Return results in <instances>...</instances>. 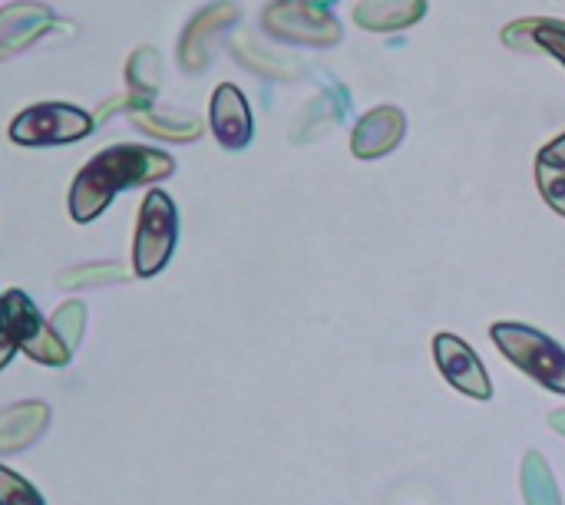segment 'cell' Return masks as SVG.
<instances>
[{
	"instance_id": "cell-1",
	"label": "cell",
	"mask_w": 565,
	"mask_h": 505,
	"mask_svg": "<svg viewBox=\"0 0 565 505\" xmlns=\"http://www.w3.org/2000/svg\"><path fill=\"white\" fill-rule=\"evenodd\" d=\"M172 169H175V162L166 152H156L146 146H113V149L93 155L79 169V175L70 189V215L86 225L96 215H103L122 189L166 179V175H172Z\"/></svg>"
},
{
	"instance_id": "cell-2",
	"label": "cell",
	"mask_w": 565,
	"mask_h": 505,
	"mask_svg": "<svg viewBox=\"0 0 565 505\" xmlns=\"http://www.w3.org/2000/svg\"><path fill=\"white\" fill-rule=\"evenodd\" d=\"M490 337L500 347V354L510 364H516L526 377H533L550 394L565 397V347H559L550 334L530 324L500 321L490 327Z\"/></svg>"
},
{
	"instance_id": "cell-3",
	"label": "cell",
	"mask_w": 565,
	"mask_h": 505,
	"mask_svg": "<svg viewBox=\"0 0 565 505\" xmlns=\"http://www.w3.org/2000/svg\"><path fill=\"white\" fill-rule=\"evenodd\" d=\"M179 241V212L172 198L159 189H152L139 208V225H136V241H132V271L139 278H156Z\"/></svg>"
},
{
	"instance_id": "cell-4",
	"label": "cell",
	"mask_w": 565,
	"mask_h": 505,
	"mask_svg": "<svg viewBox=\"0 0 565 505\" xmlns=\"http://www.w3.org/2000/svg\"><path fill=\"white\" fill-rule=\"evenodd\" d=\"M3 324H7V337L17 351H23L26 357H33L43 367H66L73 351L60 341V334L53 331V324L36 311V304L20 291H7L3 294Z\"/></svg>"
},
{
	"instance_id": "cell-5",
	"label": "cell",
	"mask_w": 565,
	"mask_h": 505,
	"mask_svg": "<svg viewBox=\"0 0 565 505\" xmlns=\"http://www.w3.org/2000/svg\"><path fill=\"white\" fill-rule=\"evenodd\" d=\"M93 132V119L66 103H40L10 122V139L20 146H63Z\"/></svg>"
},
{
	"instance_id": "cell-6",
	"label": "cell",
	"mask_w": 565,
	"mask_h": 505,
	"mask_svg": "<svg viewBox=\"0 0 565 505\" xmlns=\"http://www.w3.org/2000/svg\"><path fill=\"white\" fill-rule=\"evenodd\" d=\"M265 26L291 43H315V46H328L341 40V26L338 20H331L324 10H318L315 3L305 0H278L265 10Z\"/></svg>"
},
{
	"instance_id": "cell-7",
	"label": "cell",
	"mask_w": 565,
	"mask_h": 505,
	"mask_svg": "<svg viewBox=\"0 0 565 505\" xmlns=\"http://www.w3.org/2000/svg\"><path fill=\"white\" fill-rule=\"evenodd\" d=\"M434 361H437L444 380H447L454 390H460L463 397H473V400H490V397H493L490 374H487V367L480 364L477 351H473L463 337H457V334H450V331L437 334V337H434Z\"/></svg>"
},
{
	"instance_id": "cell-8",
	"label": "cell",
	"mask_w": 565,
	"mask_h": 505,
	"mask_svg": "<svg viewBox=\"0 0 565 505\" xmlns=\"http://www.w3.org/2000/svg\"><path fill=\"white\" fill-rule=\"evenodd\" d=\"M407 132V116L397 109V106H381V109H371L358 126H354V136H351V152L358 159H381L387 152H394L401 146Z\"/></svg>"
},
{
	"instance_id": "cell-9",
	"label": "cell",
	"mask_w": 565,
	"mask_h": 505,
	"mask_svg": "<svg viewBox=\"0 0 565 505\" xmlns=\"http://www.w3.org/2000/svg\"><path fill=\"white\" fill-rule=\"evenodd\" d=\"M212 132L225 149H245L252 142V112L232 83H222L212 96Z\"/></svg>"
},
{
	"instance_id": "cell-10",
	"label": "cell",
	"mask_w": 565,
	"mask_h": 505,
	"mask_svg": "<svg viewBox=\"0 0 565 505\" xmlns=\"http://www.w3.org/2000/svg\"><path fill=\"white\" fill-rule=\"evenodd\" d=\"M50 427V407L43 400H26L0 410V453H20L33 447Z\"/></svg>"
},
{
	"instance_id": "cell-11",
	"label": "cell",
	"mask_w": 565,
	"mask_h": 505,
	"mask_svg": "<svg viewBox=\"0 0 565 505\" xmlns=\"http://www.w3.org/2000/svg\"><path fill=\"white\" fill-rule=\"evenodd\" d=\"M50 26V10L40 3H13L0 10V56H10L33 43Z\"/></svg>"
},
{
	"instance_id": "cell-12",
	"label": "cell",
	"mask_w": 565,
	"mask_h": 505,
	"mask_svg": "<svg viewBox=\"0 0 565 505\" xmlns=\"http://www.w3.org/2000/svg\"><path fill=\"white\" fill-rule=\"evenodd\" d=\"M427 0H364L354 10V20L367 30H401L424 17Z\"/></svg>"
},
{
	"instance_id": "cell-13",
	"label": "cell",
	"mask_w": 565,
	"mask_h": 505,
	"mask_svg": "<svg viewBox=\"0 0 565 505\" xmlns=\"http://www.w3.org/2000/svg\"><path fill=\"white\" fill-rule=\"evenodd\" d=\"M232 17H235V7H232V3H215V7H209V10L185 30V36H182V63H185L189 69H202V66H205L212 33L222 30Z\"/></svg>"
},
{
	"instance_id": "cell-14",
	"label": "cell",
	"mask_w": 565,
	"mask_h": 505,
	"mask_svg": "<svg viewBox=\"0 0 565 505\" xmlns=\"http://www.w3.org/2000/svg\"><path fill=\"white\" fill-rule=\"evenodd\" d=\"M520 486H523V499L526 505H563L559 483L546 463V456L540 450H530L523 456V473H520Z\"/></svg>"
},
{
	"instance_id": "cell-15",
	"label": "cell",
	"mask_w": 565,
	"mask_h": 505,
	"mask_svg": "<svg viewBox=\"0 0 565 505\" xmlns=\"http://www.w3.org/2000/svg\"><path fill=\"white\" fill-rule=\"evenodd\" d=\"M53 331L60 334V341L76 351L86 331V304L83 301H66L56 314H53Z\"/></svg>"
},
{
	"instance_id": "cell-16",
	"label": "cell",
	"mask_w": 565,
	"mask_h": 505,
	"mask_svg": "<svg viewBox=\"0 0 565 505\" xmlns=\"http://www.w3.org/2000/svg\"><path fill=\"white\" fill-rule=\"evenodd\" d=\"M0 505H46L43 496L33 490V483H26L20 473L7 470L0 463Z\"/></svg>"
},
{
	"instance_id": "cell-17",
	"label": "cell",
	"mask_w": 565,
	"mask_h": 505,
	"mask_svg": "<svg viewBox=\"0 0 565 505\" xmlns=\"http://www.w3.org/2000/svg\"><path fill=\"white\" fill-rule=\"evenodd\" d=\"M136 122L152 132V136H166V139H199L202 126L195 119H185V122H172V119H162V116H152V112H136Z\"/></svg>"
},
{
	"instance_id": "cell-18",
	"label": "cell",
	"mask_w": 565,
	"mask_h": 505,
	"mask_svg": "<svg viewBox=\"0 0 565 505\" xmlns=\"http://www.w3.org/2000/svg\"><path fill=\"white\" fill-rule=\"evenodd\" d=\"M536 185H540L546 205L565 218V169H556V165L536 159Z\"/></svg>"
},
{
	"instance_id": "cell-19",
	"label": "cell",
	"mask_w": 565,
	"mask_h": 505,
	"mask_svg": "<svg viewBox=\"0 0 565 505\" xmlns=\"http://www.w3.org/2000/svg\"><path fill=\"white\" fill-rule=\"evenodd\" d=\"M530 36L540 50L553 53L565 63V26L556 20H530Z\"/></svg>"
},
{
	"instance_id": "cell-20",
	"label": "cell",
	"mask_w": 565,
	"mask_h": 505,
	"mask_svg": "<svg viewBox=\"0 0 565 505\" xmlns=\"http://www.w3.org/2000/svg\"><path fill=\"white\" fill-rule=\"evenodd\" d=\"M106 281V278H122V268H116V265H106V268H99V265H89V268H79V271H70V275H63V288H76V284H96V281Z\"/></svg>"
},
{
	"instance_id": "cell-21",
	"label": "cell",
	"mask_w": 565,
	"mask_h": 505,
	"mask_svg": "<svg viewBox=\"0 0 565 505\" xmlns=\"http://www.w3.org/2000/svg\"><path fill=\"white\" fill-rule=\"evenodd\" d=\"M540 162H550L556 169H565V132L559 139H553L543 152H540Z\"/></svg>"
},
{
	"instance_id": "cell-22",
	"label": "cell",
	"mask_w": 565,
	"mask_h": 505,
	"mask_svg": "<svg viewBox=\"0 0 565 505\" xmlns=\"http://www.w3.org/2000/svg\"><path fill=\"white\" fill-rule=\"evenodd\" d=\"M13 354H17V347H13L10 337H7V324H3V294H0V370L10 364Z\"/></svg>"
},
{
	"instance_id": "cell-23",
	"label": "cell",
	"mask_w": 565,
	"mask_h": 505,
	"mask_svg": "<svg viewBox=\"0 0 565 505\" xmlns=\"http://www.w3.org/2000/svg\"><path fill=\"white\" fill-rule=\"evenodd\" d=\"M550 427L565 437V410H553V413H550Z\"/></svg>"
}]
</instances>
